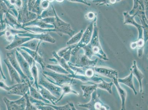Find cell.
Returning a JSON list of instances; mask_svg holds the SVG:
<instances>
[{"label": "cell", "instance_id": "cell-1", "mask_svg": "<svg viewBox=\"0 0 148 110\" xmlns=\"http://www.w3.org/2000/svg\"><path fill=\"white\" fill-rule=\"evenodd\" d=\"M82 49L84 54L91 60L93 56H95L104 61L108 60L107 55L102 49L99 41L96 21L94 22L93 31L90 41Z\"/></svg>", "mask_w": 148, "mask_h": 110}, {"label": "cell", "instance_id": "cell-2", "mask_svg": "<svg viewBox=\"0 0 148 110\" xmlns=\"http://www.w3.org/2000/svg\"><path fill=\"white\" fill-rule=\"evenodd\" d=\"M68 63V62H67ZM70 68L74 72V74H69L68 76L71 78L77 79L83 82H94L99 83L103 79L95 74L94 67H77L68 63Z\"/></svg>", "mask_w": 148, "mask_h": 110}, {"label": "cell", "instance_id": "cell-3", "mask_svg": "<svg viewBox=\"0 0 148 110\" xmlns=\"http://www.w3.org/2000/svg\"><path fill=\"white\" fill-rule=\"evenodd\" d=\"M42 75L46 79L60 87L66 84L73 85L76 84L77 81L76 79L70 77L68 75L54 72L44 71Z\"/></svg>", "mask_w": 148, "mask_h": 110}, {"label": "cell", "instance_id": "cell-4", "mask_svg": "<svg viewBox=\"0 0 148 110\" xmlns=\"http://www.w3.org/2000/svg\"><path fill=\"white\" fill-rule=\"evenodd\" d=\"M29 79L20 84L9 86L4 81L0 80V88L6 91L9 94H14L23 96L29 91Z\"/></svg>", "mask_w": 148, "mask_h": 110}, {"label": "cell", "instance_id": "cell-5", "mask_svg": "<svg viewBox=\"0 0 148 110\" xmlns=\"http://www.w3.org/2000/svg\"><path fill=\"white\" fill-rule=\"evenodd\" d=\"M90 100L86 104H79V107L87 109L89 110H108L110 107L106 105L99 98V94L95 90L91 95Z\"/></svg>", "mask_w": 148, "mask_h": 110}, {"label": "cell", "instance_id": "cell-6", "mask_svg": "<svg viewBox=\"0 0 148 110\" xmlns=\"http://www.w3.org/2000/svg\"><path fill=\"white\" fill-rule=\"evenodd\" d=\"M96 20L97 17H95L92 22L87 26L86 31L83 33L80 41L75 48L72 49L71 55L74 56L76 54L80 49L86 46L90 41L93 31L94 22L96 21Z\"/></svg>", "mask_w": 148, "mask_h": 110}, {"label": "cell", "instance_id": "cell-7", "mask_svg": "<svg viewBox=\"0 0 148 110\" xmlns=\"http://www.w3.org/2000/svg\"><path fill=\"white\" fill-rule=\"evenodd\" d=\"M98 61V59H96L95 60H91L84 53H80L77 55L75 57V63H72L70 61L67 62L72 65L79 67H95Z\"/></svg>", "mask_w": 148, "mask_h": 110}, {"label": "cell", "instance_id": "cell-8", "mask_svg": "<svg viewBox=\"0 0 148 110\" xmlns=\"http://www.w3.org/2000/svg\"><path fill=\"white\" fill-rule=\"evenodd\" d=\"M3 100L8 110H25L26 108V100L25 96L14 101H11L5 97Z\"/></svg>", "mask_w": 148, "mask_h": 110}, {"label": "cell", "instance_id": "cell-9", "mask_svg": "<svg viewBox=\"0 0 148 110\" xmlns=\"http://www.w3.org/2000/svg\"><path fill=\"white\" fill-rule=\"evenodd\" d=\"M15 55L16 58L23 73L29 79V81H34V80L31 73L30 66L29 63L25 60L21 54L17 50L16 51Z\"/></svg>", "mask_w": 148, "mask_h": 110}, {"label": "cell", "instance_id": "cell-10", "mask_svg": "<svg viewBox=\"0 0 148 110\" xmlns=\"http://www.w3.org/2000/svg\"><path fill=\"white\" fill-rule=\"evenodd\" d=\"M38 84L43 86L47 89L51 93L56 97H60L62 94V88L50 82L47 79H44V76L41 77L38 81Z\"/></svg>", "mask_w": 148, "mask_h": 110}, {"label": "cell", "instance_id": "cell-11", "mask_svg": "<svg viewBox=\"0 0 148 110\" xmlns=\"http://www.w3.org/2000/svg\"><path fill=\"white\" fill-rule=\"evenodd\" d=\"M95 72L100 75L109 78L112 80L118 78V73L116 70L105 67H94Z\"/></svg>", "mask_w": 148, "mask_h": 110}, {"label": "cell", "instance_id": "cell-12", "mask_svg": "<svg viewBox=\"0 0 148 110\" xmlns=\"http://www.w3.org/2000/svg\"><path fill=\"white\" fill-rule=\"evenodd\" d=\"M19 37H27L33 39H37L43 41L55 43L56 41L53 37H51L48 33H40L39 34H31L29 33H19Z\"/></svg>", "mask_w": 148, "mask_h": 110}, {"label": "cell", "instance_id": "cell-13", "mask_svg": "<svg viewBox=\"0 0 148 110\" xmlns=\"http://www.w3.org/2000/svg\"><path fill=\"white\" fill-rule=\"evenodd\" d=\"M20 48L27 52L30 55L31 57L33 58L34 61L39 64L42 70L45 69V62L44 58H43L42 53L41 51L38 52V51L33 50L25 47H21Z\"/></svg>", "mask_w": 148, "mask_h": 110}, {"label": "cell", "instance_id": "cell-14", "mask_svg": "<svg viewBox=\"0 0 148 110\" xmlns=\"http://www.w3.org/2000/svg\"><path fill=\"white\" fill-rule=\"evenodd\" d=\"M6 55L7 58L9 61L10 62L11 64L19 74L20 75L21 77L22 82L25 81V80L28 79L21 70V67H20L18 62L17 61L16 58L15 53L14 54L13 52L8 53H7Z\"/></svg>", "mask_w": 148, "mask_h": 110}, {"label": "cell", "instance_id": "cell-15", "mask_svg": "<svg viewBox=\"0 0 148 110\" xmlns=\"http://www.w3.org/2000/svg\"><path fill=\"white\" fill-rule=\"evenodd\" d=\"M4 62L6 64L8 70L9 75H10L11 84H14L15 83L17 82V84H20L22 82V80L19 74L10 63L8 58L4 60Z\"/></svg>", "mask_w": 148, "mask_h": 110}, {"label": "cell", "instance_id": "cell-16", "mask_svg": "<svg viewBox=\"0 0 148 110\" xmlns=\"http://www.w3.org/2000/svg\"><path fill=\"white\" fill-rule=\"evenodd\" d=\"M123 15L125 17L124 24H126L134 25L138 29L139 34H138V39H143V28L142 25H140L137 24L134 20V17L135 16H131L127 12H125L123 13Z\"/></svg>", "mask_w": 148, "mask_h": 110}, {"label": "cell", "instance_id": "cell-17", "mask_svg": "<svg viewBox=\"0 0 148 110\" xmlns=\"http://www.w3.org/2000/svg\"><path fill=\"white\" fill-rule=\"evenodd\" d=\"M52 54L54 58L49 59L50 61L58 64V65L65 69L70 74L73 75L75 74L73 71L70 68L68 63L63 58L59 56L55 51L52 52Z\"/></svg>", "mask_w": 148, "mask_h": 110}, {"label": "cell", "instance_id": "cell-18", "mask_svg": "<svg viewBox=\"0 0 148 110\" xmlns=\"http://www.w3.org/2000/svg\"><path fill=\"white\" fill-rule=\"evenodd\" d=\"M18 37L16 35L14 37V39L12 41L11 43L6 46L5 49L7 50H12L17 47H20L24 43L29 41L32 39L29 37Z\"/></svg>", "mask_w": 148, "mask_h": 110}, {"label": "cell", "instance_id": "cell-19", "mask_svg": "<svg viewBox=\"0 0 148 110\" xmlns=\"http://www.w3.org/2000/svg\"><path fill=\"white\" fill-rule=\"evenodd\" d=\"M130 70L133 73V76L136 78L138 79L140 84V93H142L143 90L142 82L144 78V75L143 74L137 67L136 61L135 60H134L133 62V65Z\"/></svg>", "mask_w": 148, "mask_h": 110}, {"label": "cell", "instance_id": "cell-20", "mask_svg": "<svg viewBox=\"0 0 148 110\" xmlns=\"http://www.w3.org/2000/svg\"><path fill=\"white\" fill-rule=\"evenodd\" d=\"M118 78H114L112 79L113 83L115 84L118 92L122 100V108L121 110H125V102L127 97V92L124 88L120 85L118 81Z\"/></svg>", "mask_w": 148, "mask_h": 110}, {"label": "cell", "instance_id": "cell-21", "mask_svg": "<svg viewBox=\"0 0 148 110\" xmlns=\"http://www.w3.org/2000/svg\"><path fill=\"white\" fill-rule=\"evenodd\" d=\"M38 90L41 93L42 96L44 99L49 100L53 105H56L55 102L58 100V98L54 96L47 89L40 84L38 85Z\"/></svg>", "mask_w": 148, "mask_h": 110}, {"label": "cell", "instance_id": "cell-22", "mask_svg": "<svg viewBox=\"0 0 148 110\" xmlns=\"http://www.w3.org/2000/svg\"><path fill=\"white\" fill-rule=\"evenodd\" d=\"M72 85V84H66L60 87L62 88V94L60 97L58 99V100L55 102L56 104L58 102L60 101L66 95L69 94H73L77 95V96H80V93L74 90L73 89Z\"/></svg>", "mask_w": 148, "mask_h": 110}, {"label": "cell", "instance_id": "cell-23", "mask_svg": "<svg viewBox=\"0 0 148 110\" xmlns=\"http://www.w3.org/2000/svg\"><path fill=\"white\" fill-rule=\"evenodd\" d=\"M26 32L14 30V29H10V28H8L3 31L0 33V37H1L3 35H5L6 40L8 41L12 42L14 39L16 35L19 34V33H25Z\"/></svg>", "mask_w": 148, "mask_h": 110}, {"label": "cell", "instance_id": "cell-24", "mask_svg": "<svg viewBox=\"0 0 148 110\" xmlns=\"http://www.w3.org/2000/svg\"><path fill=\"white\" fill-rule=\"evenodd\" d=\"M42 42L43 41L40 40L33 39L24 43L20 47H25L32 50L39 52L41 51L39 49L40 45Z\"/></svg>", "mask_w": 148, "mask_h": 110}, {"label": "cell", "instance_id": "cell-25", "mask_svg": "<svg viewBox=\"0 0 148 110\" xmlns=\"http://www.w3.org/2000/svg\"><path fill=\"white\" fill-rule=\"evenodd\" d=\"M76 45H70L68 47L60 49L57 52V54L60 57H62L67 62L70 61L71 59V52Z\"/></svg>", "mask_w": 148, "mask_h": 110}, {"label": "cell", "instance_id": "cell-26", "mask_svg": "<svg viewBox=\"0 0 148 110\" xmlns=\"http://www.w3.org/2000/svg\"><path fill=\"white\" fill-rule=\"evenodd\" d=\"M29 95L32 97L34 98L36 100H39L43 101L46 104H51V102L48 100L44 99L41 95V93L37 89V88H34L33 86H32L31 84L30 81L29 82Z\"/></svg>", "mask_w": 148, "mask_h": 110}, {"label": "cell", "instance_id": "cell-27", "mask_svg": "<svg viewBox=\"0 0 148 110\" xmlns=\"http://www.w3.org/2000/svg\"><path fill=\"white\" fill-rule=\"evenodd\" d=\"M133 75L132 71L129 75L123 79H118V81L119 84H122L129 87L134 91V95L136 96L138 93L134 88L133 82Z\"/></svg>", "mask_w": 148, "mask_h": 110}, {"label": "cell", "instance_id": "cell-28", "mask_svg": "<svg viewBox=\"0 0 148 110\" xmlns=\"http://www.w3.org/2000/svg\"><path fill=\"white\" fill-rule=\"evenodd\" d=\"M90 84L92 85L81 86V88L83 92V96L85 98H87L90 97L92 92L97 88L96 84H94L92 82L90 83Z\"/></svg>", "mask_w": 148, "mask_h": 110}, {"label": "cell", "instance_id": "cell-29", "mask_svg": "<svg viewBox=\"0 0 148 110\" xmlns=\"http://www.w3.org/2000/svg\"><path fill=\"white\" fill-rule=\"evenodd\" d=\"M30 70L32 77L34 80V85L36 86V88L38 90V70L36 62H35L33 65L31 67Z\"/></svg>", "mask_w": 148, "mask_h": 110}, {"label": "cell", "instance_id": "cell-30", "mask_svg": "<svg viewBox=\"0 0 148 110\" xmlns=\"http://www.w3.org/2000/svg\"><path fill=\"white\" fill-rule=\"evenodd\" d=\"M113 84L112 81L110 83H108L103 79L100 82L96 84L97 88H99L101 89L105 90L111 94L112 93L111 88L112 86L113 85Z\"/></svg>", "mask_w": 148, "mask_h": 110}, {"label": "cell", "instance_id": "cell-31", "mask_svg": "<svg viewBox=\"0 0 148 110\" xmlns=\"http://www.w3.org/2000/svg\"><path fill=\"white\" fill-rule=\"evenodd\" d=\"M47 105L51 106L55 110H77L75 107L73 103L69 102L65 105L63 106H58L51 105V104H46Z\"/></svg>", "mask_w": 148, "mask_h": 110}, {"label": "cell", "instance_id": "cell-32", "mask_svg": "<svg viewBox=\"0 0 148 110\" xmlns=\"http://www.w3.org/2000/svg\"><path fill=\"white\" fill-rule=\"evenodd\" d=\"M48 69L53 71V72L56 73L64 74H69V73L64 68L62 67L59 65H51V64H48L45 66Z\"/></svg>", "mask_w": 148, "mask_h": 110}, {"label": "cell", "instance_id": "cell-33", "mask_svg": "<svg viewBox=\"0 0 148 110\" xmlns=\"http://www.w3.org/2000/svg\"><path fill=\"white\" fill-rule=\"evenodd\" d=\"M16 50L21 54L25 60L29 63L31 67L33 65L34 63L36 62L33 59V58L31 57L30 55L27 52L21 49L20 47L16 48Z\"/></svg>", "mask_w": 148, "mask_h": 110}, {"label": "cell", "instance_id": "cell-34", "mask_svg": "<svg viewBox=\"0 0 148 110\" xmlns=\"http://www.w3.org/2000/svg\"><path fill=\"white\" fill-rule=\"evenodd\" d=\"M83 33V31L82 29L77 34L72 37V38L70 39L69 41L67 42V45H70L78 43L81 39Z\"/></svg>", "mask_w": 148, "mask_h": 110}, {"label": "cell", "instance_id": "cell-35", "mask_svg": "<svg viewBox=\"0 0 148 110\" xmlns=\"http://www.w3.org/2000/svg\"><path fill=\"white\" fill-rule=\"evenodd\" d=\"M92 2L96 3L97 5H113L120 2L122 0H91Z\"/></svg>", "mask_w": 148, "mask_h": 110}, {"label": "cell", "instance_id": "cell-36", "mask_svg": "<svg viewBox=\"0 0 148 110\" xmlns=\"http://www.w3.org/2000/svg\"><path fill=\"white\" fill-rule=\"evenodd\" d=\"M25 100H26V110H37V108L36 106L32 104L29 100V91L25 95Z\"/></svg>", "mask_w": 148, "mask_h": 110}, {"label": "cell", "instance_id": "cell-37", "mask_svg": "<svg viewBox=\"0 0 148 110\" xmlns=\"http://www.w3.org/2000/svg\"><path fill=\"white\" fill-rule=\"evenodd\" d=\"M38 110H55L51 106L47 105L46 104L44 105H38L36 106Z\"/></svg>", "mask_w": 148, "mask_h": 110}, {"label": "cell", "instance_id": "cell-38", "mask_svg": "<svg viewBox=\"0 0 148 110\" xmlns=\"http://www.w3.org/2000/svg\"><path fill=\"white\" fill-rule=\"evenodd\" d=\"M86 17V18L88 19V20L93 19L95 17V13L92 12H90L87 13Z\"/></svg>", "mask_w": 148, "mask_h": 110}, {"label": "cell", "instance_id": "cell-39", "mask_svg": "<svg viewBox=\"0 0 148 110\" xmlns=\"http://www.w3.org/2000/svg\"><path fill=\"white\" fill-rule=\"evenodd\" d=\"M0 73H1V75L2 76L3 79L6 80V77L5 76L4 74L3 71L2 64H1V57H0Z\"/></svg>", "mask_w": 148, "mask_h": 110}, {"label": "cell", "instance_id": "cell-40", "mask_svg": "<svg viewBox=\"0 0 148 110\" xmlns=\"http://www.w3.org/2000/svg\"><path fill=\"white\" fill-rule=\"evenodd\" d=\"M69 1L73 2L82 3H84V4L88 5V6H90V4L88 3H87L86 1H84V0H69Z\"/></svg>", "mask_w": 148, "mask_h": 110}, {"label": "cell", "instance_id": "cell-41", "mask_svg": "<svg viewBox=\"0 0 148 110\" xmlns=\"http://www.w3.org/2000/svg\"><path fill=\"white\" fill-rule=\"evenodd\" d=\"M57 1H60H60H61V2H62V1H64V0H57Z\"/></svg>", "mask_w": 148, "mask_h": 110}, {"label": "cell", "instance_id": "cell-42", "mask_svg": "<svg viewBox=\"0 0 148 110\" xmlns=\"http://www.w3.org/2000/svg\"><path fill=\"white\" fill-rule=\"evenodd\" d=\"M49 1H52V0H49Z\"/></svg>", "mask_w": 148, "mask_h": 110}, {"label": "cell", "instance_id": "cell-43", "mask_svg": "<svg viewBox=\"0 0 148 110\" xmlns=\"http://www.w3.org/2000/svg\"><path fill=\"white\" fill-rule=\"evenodd\" d=\"M0 110H1V107H0Z\"/></svg>", "mask_w": 148, "mask_h": 110}]
</instances>
